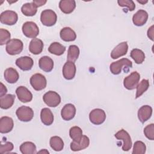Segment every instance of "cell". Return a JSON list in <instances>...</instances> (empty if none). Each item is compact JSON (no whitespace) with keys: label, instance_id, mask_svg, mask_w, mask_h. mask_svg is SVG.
Segmentation results:
<instances>
[{"label":"cell","instance_id":"6da1fadb","mask_svg":"<svg viewBox=\"0 0 154 154\" xmlns=\"http://www.w3.org/2000/svg\"><path fill=\"white\" fill-rule=\"evenodd\" d=\"M123 67L127 68H131L132 67V63L128 58H122L117 61L113 62L110 64L109 69L111 72L114 75H119L122 72Z\"/></svg>","mask_w":154,"mask_h":154},{"label":"cell","instance_id":"7a4b0ae2","mask_svg":"<svg viewBox=\"0 0 154 154\" xmlns=\"http://www.w3.org/2000/svg\"><path fill=\"white\" fill-rule=\"evenodd\" d=\"M23 48V42L17 38L11 39L6 44V52L8 54L11 55H14L20 54Z\"/></svg>","mask_w":154,"mask_h":154},{"label":"cell","instance_id":"3957f363","mask_svg":"<svg viewBox=\"0 0 154 154\" xmlns=\"http://www.w3.org/2000/svg\"><path fill=\"white\" fill-rule=\"evenodd\" d=\"M57 20V16L55 11L50 9L43 10L40 15V21L43 25L52 26L55 24Z\"/></svg>","mask_w":154,"mask_h":154},{"label":"cell","instance_id":"277c9868","mask_svg":"<svg viewBox=\"0 0 154 154\" xmlns=\"http://www.w3.org/2000/svg\"><path fill=\"white\" fill-rule=\"evenodd\" d=\"M22 30L24 35L26 37L34 38L39 34V28L37 24L31 21L25 22L22 28Z\"/></svg>","mask_w":154,"mask_h":154},{"label":"cell","instance_id":"5b68a950","mask_svg":"<svg viewBox=\"0 0 154 154\" xmlns=\"http://www.w3.org/2000/svg\"><path fill=\"white\" fill-rule=\"evenodd\" d=\"M30 84L32 88L36 91L43 90L46 87V79L41 73H35L33 75L29 80Z\"/></svg>","mask_w":154,"mask_h":154},{"label":"cell","instance_id":"8992f818","mask_svg":"<svg viewBox=\"0 0 154 154\" xmlns=\"http://www.w3.org/2000/svg\"><path fill=\"white\" fill-rule=\"evenodd\" d=\"M16 114L20 121L27 122L32 119L34 117V111L29 106H22L17 109Z\"/></svg>","mask_w":154,"mask_h":154},{"label":"cell","instance_id":"52a82bcc","mask_svg":"<svg viewBox=\"0 0 154 154\" xmlns=\"http://www.w3.org/2000/svg\"><path fill=\"white\" fill-rule=\"evenodd\" d=\"M43 100L48 106L56 107L61 102V97L57 92L49 91L43 95Z\"/></svg>","mask_w":154,"mask_h":154},{"label":"cell","instance_id":"ba28073f","mask_svg":"<svg viewBox=\"0 0 154 154\" xmlns=\"http://www.w3.org/2000/svg\"><path fill=\"white\" fill-rule=\"evenodd\" d=\"M114 137L119 140H122L123 142L122 150L128 151L132 147V140L130 135L124 129H121L115 134Z\"/></svg>","mask_w":154,"mask_h":154},{"label":"cell","instance_id":"9c48e42d","mask_svg":"<svg viewBox=\"0 0 154 154\" xmlns=\"http://www.w3.org/2000/svg\"><path fill=\"white\" fill-rule=\"evenodd\" d=\"M18 19L17 14L11 10H6L1 13L0 16V22L5 25H13Z\"/></svg>","mask_w":154,"mask_h":154},{"label":"cell","instance_id":"30bf717a","mask_svg":"<svg viewBox=\"0 0 154 154\" xmlns=\"http://www.w3.org/2000/svg\"><path fill=\"white\" fill-rule=\"evenodd\" d=\"M89 119L93 124L96 125H101L106 119V114L103 109L96 108L90 112Z\"/></svg>","mask_w":154,"mask_h":154},{"label":"cell","instance_id":"8fae6325","mask_svg":"<svg viewBox=\"0 0 154 154\" xmlns=\"http://www.w3.org/2000/svg\"><path fill=\"white\" fill-rule=\"evenodd\" d=\"M140 79V75L137 72H132L129 76L125 78L123 80L124 87L129 90L135 88Z\"/></svg>","mask_w":154,"mask_h":154},{"label":"cell","instance_id":"7c38bea8","mask_svg":"<svg viewBox=\"0 0 154 154\" xmlns=\"http://www.w3.org/2000/svg\"><path fill=\"white\" fill-rule=\"evenodd\" d=\"M16 94L18 99L23 103L31 101L32 99V94L31 91L24 86L18 87L16 90Z\"/></svg>","mask_w":154,"mask_h":154},{"label":"cell","instance_id":"4fadbf2b","mask_svg":"<svg viewBox=\"0 0 154 154\" xmlns=\"http://www.w3.org/2000/svg\"><path fill=\"white\" fill-rule=\"evenodd\" d=\"M76 67L73 62L67 61L63 67V75L67 80L72 79L76 74Z\"/></svg>","mask_w":154,"mask_h":154},{"label":"cell","instance_id":"5bb4252c","mask_svg":"<svg viewBox=\"0 0 154 154\" xmlns=\"http://www.w3.org/2000/svg\"><path fill=\"white\" fill-rule=\"evenodd\" d=\"M16 64L22 70L27 71L32 69L34 64V61L31 57L24 56L17 58L16 60Z\"/></svg>","mask_w":154,"mask_h":154},{"label":"cell","instance_id":"9a60e30c","mask_svg":"<svg viewBox=\"0 0 154 154\" xmlns=\"http://www.w3.org/2000/svg\"><path fill=\"white\" fill-rule=\"evenodd\" d=\"M128 50V45L126 42H123L117 45L111 51V57L115 60L126 54Z\"/></svg>","mask_w":154,"mask_h":154},{"label":"cell","instance_id":"2e32d148","mask_svg":"<svg viewBox=\"0 0 154 154\" xmlns=\"http://www.w3.org/2000/svg\"><path fill=\"white\" fill-rule=\"evenodd\" d=\"M76 114V108L72 103L66 104L61 109V116L64 120L69 121L73 119Z\"/></svg>","mask_w":154,"mask_h":154},{"label":"cell","instance_id":"e0dca14e","mask_svg":"<svg viewBox=\"0 0 154 154\" xmlns=\"http://www.w3.org/2000/svg\"><path fill=\"white\" fill-rule=\"evenodd\" d=\"M148 13L144 10H139L132 17L134 24L138 26L144 25L148 19Z\"/></svg>","mask_w":154,"mask_h":154},{"label":"cell","instance_id":"ac0fdd59","mask_svg":"<svg viewBox=\"0 0 154 154\" xmlns=\"http://www.w3.org/2000/svg\"><path fill=\"white\" fill-rule=\"evenodd\" d=\"M13 120L11 117L4 116L0 119V132L1 134L10 132L13 129Z\"/></svg>","mask_w":154,"mask_h":154},{"label":"cell","instance_id":"d6986e66","mask_svg":"<svg viewBox=\"0 0 154 154\" xmlns=\"http://www.w3.org/2000/svg\"><path fill=\"white\" fill-rule=\"evenodd\" d=\"M90 144L89 138L86 135H82L81 140L79 142L73 141L70 143V149L72 151L77 152L82 150L88 147Z\"/></svg>","mask_w":154,"mask_h":154},{"label":"cell","instance_id":"ffe728a7","mask_svg":"<svg viewBox=\"0 0 154 154\" xmlns=\"http://www.w3.org/2000/svg\"><path fill=\"white\" fill-rule=\"evenodd\" d=\"M152 108L149 105H143L138 111V118L139 120L144 123L152 116Z\"/></svg>","mask_w":154,"mask_h":154},{"label":"cell","instance_id":"44dd1931","mask_svg":"<svg viewBox=\"0 0 154 154\" xmlns=\"http://www.w3.org/2000/svg\"><path fill=\"white\" fill-rule=\"evenodd\" d=\"M43 43L42 40L34 38L31 40L29 45V51L34 55L40 54L43 49Z\"/></svg>","mask_w":154,"mask_h":154},{"label":"cell","instance_id":"7402d4cb","mask_svg":"<svg viewBox=\"0 0 154 154\" xmlns=\"http://www.w3.org/2000/svg\"><path fill=\"white\" fill-rule=\"evenodd\" d=\"M76 7V2L74 0H61L59 2V8L65 14H70Z\"/></svg>","mask_w":154,"mask_h":154},{"label":"cell","instance_id":"603a6c76","mask_svg":"<svg viewBox=\"0 0 154 154\" xmlns=\"http://www.w3.org/2000/svg\"><path fill=\"white\" fill-rule=\"evenodd\" d=\"M4 76L5 80L10 84L16 82L19 78V75L17 71L12 67H9L5 69L4 73Z\"/></svg>","mask_w":154,"mask_h":154},{"label":"cell","instance_id":"cb8c5ba5","mask_svg":"<svg viewBox=\"0 0 154 154\" xmlns=\"http://www.w3.org/2000/svg\"><path fill=\"white\" fill-rule=\"evenodd\" d=\"M39 67L46 72H51L54 67V61L49 57L43 56L38 61Z\"/></svg>","mask_w":154,"mask_h":154},{"label":"cell","instance_id":"d4e9b609","mask_svg":"<svg viewBox=\"0 0 154 154\" xmlns=\"http://www.w3.org/2000/svg\"><path fill=\"white\" fill-rule=\"evenodd\" d=\"M60 35L64 42H73L76 38L75 32L69 27H64L60 31Z\"/></svg>","mask_w":154,"mask_h":154},{"label":"cell","instance_id":"484cf974","mask_svg":"<svg viewBox=\"0 0 154 154\" xmlns=\"http://www.w3.org/2000/svg\"><path fill=\"white\" fill-rule=\"evenodd\" d=\"M40 119L45 125L49 126L53 123L54 115L49 108H44L40 112Z\"/></svg>","mask_w":154,"mask_h":154},{"label":"cell","instance_id":"4316f807","mask_svg":"<svg viewBox=\"0 0 154 154\" xmlns=\"http://www.w3.org/2000/svg\"><path fill=\"white\" fill-rule=\"evenodd\" d=\"M15 96L13 94H8L0 97V107L4 109L11 108L14 102Z\"/></svg>","mask_w":154,"mask_h":154},{"label":"cell","instance_id":"83f0119b","mask_svg":"<svg viewBox=\"0 0 154 154\" xmlns=\"http://www.w3.org/2000/svg\"><path fill=\"white\" fill-rule=\"evenodd\" d=\"M21 11L26 16H33L37 11V7L33 2L25 3L21 7Z\"/></svg>","mask_w":154,"mask_h":154},{"label":"cell","instance_id":"f1b7e54d","mask_svg":"<svg viewBox=\"0 0 154 154\" xmlns=\"http://www.w3.org/2000/svg\"><path fill=\"white\" fill-rule=\"evenodd\" d=\"M66 51V47L58 42L52 43L48 48V51L55 55L60 56L64 54Z\"/></svg>","mask_w":154,"mask_h":154},{"label":"cell","instance_id":"f546056e","mask_svg":"<svg viewBox=\"0 0 154 154\" xmlns=\"http://www.w3.org/2000/svg\"><path fill=\"white\" fill-rule=\"evenodd\" d=\"M20 151L22 154H34L36 152V146L32 142L26 141L20 146Z\"/></svg>","mask_w":154,"mask_h":154},{"label":"cell","instance_id":"4dcf8cb0","mask_svg":"<svg viewBox=\"0 0 154 154\" xmlns=\"http://www.w3.org/2000/svg\"><path fill=\"white\" fill-rule=\"evenodd\" d=\"M50 146L51 148L57 152L61 151L64 147V142L63 140L58 136H54L50 138Z\"/></svg>","mask_w":154,"mask_h":154},{"label":"cell","instance_id":"1f68e13d","mask_svg":"<svg viewBox=\"0 0 154 154\" xmlns=\"http://www.w3.org/2000/svg\"><path fill=\"white\" fill-rule=\"evenodd\" d=\"M79 55V49L76 45H70L69 47L67 59L69 61L75 62Z\"/></svg>","mask_w":154,"mask_h":154},{"label":"cell","instance_id":"d6a6232c","mask_svg":"<svg viewBox=\"0 0 154 154\" xmlns=\"http://www.w3.org/2000/svg\"><path fill=\"white\" fill-rule=\"evenodd\" d=\"M131 57L137 64H141L145 60V54L139 49H133L130 54Z\"/></svg>","mask_w":154,"mask_h":154},{"label":"cell","instance_id":"836d02e7","mask_svg":"<svg viewBox=\"0 0 154 154\" xmlns=\"http://www.w3.org/2000/svg\"><path fill=\"white\" fill-rule=\"evenodd\" d=\"M69 135L73 141L79 142L83 135L82 131L78 126H73L69 130Z\"/></svg>","mask_w":154,"mask_h":154},{"label":"cell","instance_id":"e575fe53","mask_svg":"<svg viewBox=\"0 0 154 154\" xmlns=\"http://www.w3.org/2000/svg\"><path fill=\"white\" fill-rule=\"evenodd\" d=\"M149 87V81L148 79H143L137 86V92L135 99L140 97Z\"/></svg>","mask_w":154,"mask_h":154},{"label":"cell","instance_id":"d590c367","mask_svg":"<svg viewBox=\"0 0 154 154\" xmlns=\"http://www.w3.org/2000/svg\"><path fill=\"white\" fill-rule=\"evenodd\" d=\"M146 150L145 144L141 141H137L134 144L132 153L133 154H144Z\"/></svg>","mask_w":154,"mask_h":154},{"label":"cell","instance_id":"8d00e7d4","mask_svg":"<svg viewBox=\"0 0 154 154\" xmlns=\"http://www.w3.org/2000/svg\"><path fill=\"white\" fill-rule=\"evenodd\" d=\"M10 32L4 28L0 29V45H4L7 44L10 40Z\"/></svg>","mask_w":154,"mask_h":154},{"label":"cell","instance_id":"74e56055","mask_svg":"<svg viewBox=\"0 0 154 154\" xmlns=\"http://www.w3.org/2000/svg\"><path fill=\"white\" fill-rule=\"evenodd\" d=\"M144 134L146 138L150 140H154V124L147 125L144 129Z\"/></svg>","mask_w":154,"mask_h":154},{"label":"cell","instance_id":"f35d334b","mask_svg":"<svg viewBox=\"0 0 154 154\" xmlns=\"http://www.w3.org/2000/svg\"><path fill=\"white\" fill-rule=\"evenodd\" d=\"M117 3L120 7H126L129 11H134L135 8V5L133 1L132 0H119Z\"/></svg>","mask_w":154,"mask_h":154},{"label":"cell","instance_id":"ab89813d","mask_svg":"<svg viewBox=\"0 0 154 154\" xmlns=\"http://www.w3.org/2000/svg\"><path fill=\"white\" fill-rule=\"evenodd\" d=\"M14 148L13 144L11 142H6L5 144H1L0 146V153L1 154L3 153H8L10 152Z\"/></svg>","mask_w":154,"mask_h":154},{"label":"cell","instance_id":"60d3db41","mask_svg":"<svg viewBox=\"0 0 154 154\" xmlns=\"http://www.w3.org/2000/svg\"><path fill=\"white\" fill-rule=\"evenodd\" d=\"M153 32H153V25H152L149 28V29L147 31V36L152 41L154 40V39H153Z\"/></svg>","mask_w":154,"mask_h":154},{"label":"cell","instance_id":"b9f144b4","mask_svg":"<svg viewBox=\"0 0 154 154\" xmlns=\"http://www.w3.org/2000/svg\"><path fill=\"white\" fill-rule=\"evenodd\" d=\"M7 92V88L5 87V86L1 82V88H0V97H2L4 95H5L6 93Z\"/></svg>","mask_w":154,"mask_h":154},{"label":"cell","instance_id":"7bdbcfd3","mask_svg":"<svg viewBox=\"0 0 154 154\" xmlns=\"http://www.w3.org/2000/svg\"><path fill=\"white\" fill-rule=\"evenodd\" d=\"M46 1H43V0H37V1H33L32 2L37 7H41L43 5H45L46 3Z\"/></svg>","mask_w":154,"mask_h":154},{"label":"cell","instance_id":"ee69618b","mask_svg":"<svg viewBox=\"0 0 154 154\" xmlns=\"http://www.w3.org/2000/svg\"><path fill=\"white\" fill-rule=\"evenodd\" d=\"M137 2H139V3H140V4H144L147 3L148 1H138V0H137Z\"/></svg>","mask_w":154,"mask_h":154}]
</instances>
